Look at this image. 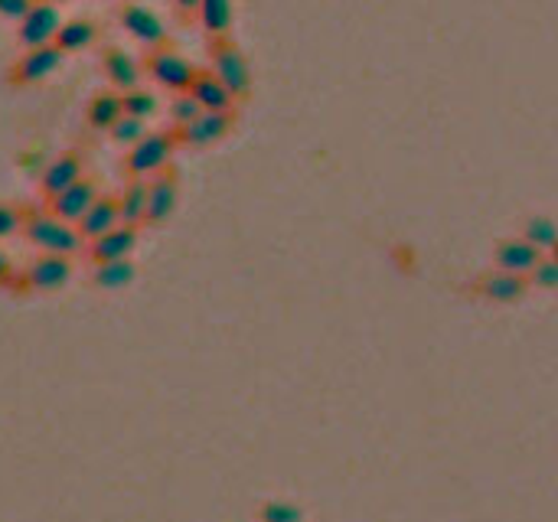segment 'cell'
Returning <instances> with one entry per match:
<instances>
[{"label": "cell", "mask_w": 558, "mask_h": 522, "mask_svg": "<svg viewBox=\"0 0 558 522\" xmlns=\"http://www.w3.org/2000/svg\"><path fill=\"white\" fill-rule=\"evenodd\" d=\"M539 261H542V252L539 248H532L523 235H519V239L500 242L496 245V255H493L496 271H506V275H519V278H529Z\"/></svg>", "instance_id": "8fae6325"}, {"label": "cell", "mask_w": 558, "mask_h": 522, "mask_svg": "<svg viewBox=\"0 0 558 522\" xmlns=\"http://www.w3.org/2000/svg\"><path fill=\"white\" fill-rule=\"evenodd\" d=\"M147 72L154 76V82H160L164 89L170 92H190V85L196 79V69L190 59L180 56L177 49H170V46H157L147 53Z\"/></svg>", "instance_id": "3957f363"}, {"label": "cell", "mask_w": 558, "mask_h": 522, "mask_svg": "<svg viewBox=\"0 0 558 522\" xmlns=\"http://www.w3.org/2000/svg\"><path fill=\"white\" fill-rule=\"evenodd\" d=\"M196 17H200L206 33H213L216 40H222L232 27V0H200Z\"/></svg>", "instance_id": "7402d4cb"}, {"label": "cell", "mask_w": 558, "mask_h": 522, "mask_svg": "<svg viewBox=\"0 0 558 522\" xmlns=\"http://www.w3.org/2000/svg\"><path fill=\"white\" fill-rule=\"evenodd\" d=\"M46 4H53V0H46Z\"/></svg>", "instance_id": "d590c367"}, {"label": "cell", "mask_w": 558, "mask_h": 522, "mask_svg": "<svg viewBox=\"0 0 558 522\" xmlns=\"http://www.w3.org/2000/svg\"><path fill=\"white\" fill-rule=\"evenodd\" d=\"M118 206H121V226H131V229L144 226V216H147V180L131 177L128 186H124L121 196H118Z\"/></svg>", "instance_id": "ac0fdd59"}, {"label": "cell", "mask_w": 558, "mask_h": 522, "mask_svg": "<svg viewBox=\"0 0 558 522\" xmlns=\"http://www.w3.org/2000/svg\"><path fill=\"white\" fill-rule=\"evenodd\" d=\"M85 177V154L82 151H66L53 160H46L40 173V190L46 200H56L59 193H66L69 186H76Z\"/></svg>", "instance_id": "52a82bcc"}, {"label": "cell", "mask_w": 558, "mask_h": 522, "mask_svg": "<svg viewBox=\"0 0 558 522\" xmlns=\"http://www.w3.org/2000/svg\"><path fill=\"white\" fill-rule=\"evenodd\" d=\"M62 49L53 43V46H40V49H27L17 62H14V69H10V82L14 85H33V82H40L46 79L49 72H53L59 62H62Z\"/></svg>", "instance_id": "9c48e42d"}, {"label": "cell", "mask_w": 558, "mask_h": 522, "mask_svg": "<svg viewBox=\"0 0 558 522\" xmlns=\"http://www.w3.org/2000/svg\"><path fill=\"white\" fill-rule=\"evenodd\" d=\"M102 200V186H98V180L92 177H82L76 186H69L66 193H59L56 200H49V213H53L56 219L69 222V226H79V222L85 219V213Z\"/></svg>", "instance_id": "5b68a950"}, {"label": "cell", "mask_w": 558, "mask_h": 522, "mask_svg": "<svg viewBox=\"0 0 558 522\" xmlns=\"http://www.w3.org/2000/svg\"><path fill=\"white\" fill-rule=\"evenodd\" d=\"M23 219H27V209L17 203H0V239L14 235L23 229Z\"/></svg>", "instance_id": "f1b7e54d"}, {"label": "cell", "mask_w": 558, "mask_h": 522, "mask_svg": "<svg viewBox=\"0 0 558 522\" xmlns=\"http://www.w3.org/2000/svg\"><path fill=\"white\" fill-rule=\"evenodd\" d=\"M177 144H180V131H147L138 144H131L128 160H124V170H128L131 177L151 180L154 173L167 170Z\"/></svg>", "instance_id": "7a4b0ae2"}, {"label": "cell", "mask_w": 558, "mask_h": 522, "mask_svg": "<svg viewBox=\"0 0 558 522\" xmlns=\"http://www.w3.org/2000/svg\"><path fill=\"white\" fill-rule=\"evenodd\" d=\"M62 27L59 20V10L53 4H46V0H36L30 7V14L20 20V33L17 40L23 49H40V46H53L56 43V33Z\"/></svg>", "instance_id": "8992f818"}, {"label": "cell", "mask_w": 558, "mask_h": 522, "mask_svg": "<svg viewBox=\"0 0 558 522\" xmlns=\"http://www.w3.org/2000/svg\"><path fill=\"white\" fill-rule=\"evenodd\" d=\"M36 0H0V14L10 17V20H23L30 14V7Z\"/></svg>", "instance_id": "4dcf8cb0"}, {"label": "cell", "mask_w": 558, "mask_h": 522, "mask_svg": "<svg viewBox=\"0 0 558 522\" xmlns=\"http://www.w3.org/2000/svg\"><path fill=\"white\" fill-rule=\"evenodd\" d=\"M200 115H203V108H200V102H196V98H193L190 92L173 95V102H170V118H173V124H177L180 131L186 128V124H193Z\"/></svg>", "instance_id": "d4e9b609"}, {"label": "cell", "mask_w": 558, "mask_h": 522, "mask_svg": "<svg viewBox=\"0 0 558 522\" xmlns=\"http://www.w3.org/2000/svg\"><path fill=\"white\" fill-rule=\"evenodd\" d=\"M23 232H27V239L43 248L46 255H79L85 239L79 235L76 226H69V222L56 219L49 209H27V219H23Z\"/></svg>", "instance_id": "6da1fadb"}, {"label": "cell", "mask_w": 558, "mask_h": 522, "mask_svg": "<svg viewBox=\"0 0 558 522\" xmlns=\"http://www.w3.org/2000/svg\"><path fill=\"white\" fill-rule=\"evenodd\" d=\"M213 76L226 85V89L232 92V98H239V95H245L248 89H252V72H248V62L242 56V49L235 43H229L226 36L213 43Z\"/></svg>", "instance_id": "277c9868"}, {"label": "cell", "mask_w": 558, "mask_h": 522, "mask_svg": "<svg viewBox=\"0 0 558 522\" xmlns=\"http://www.w3.org/2000/svg\"><path fill=\"white\" fill-rule=\"evenodd\" d=\"M30 288L33 291H59L62 284L72 278V258L69 255H40L30 261L27 268Z\"/></svg>", "instance_id": "4fadbf2b"}, {"label": "cell", "mask_w": 558, "mask_h": 522, "mask_svg": "<svg viewBox=\"0 0 558 522\" xmlns=\"http://www.w3.org/2000/svg\"><path fill=\"white\" fill-rule=\"evenodd\" d=\"M121 226V206H118V196H105L102 193V200H98L89 213H85V219L79 222V235L85 242H98L102 239V235H108V232H115Z\"/></svg>", "instance_id": "5bb4252c"}, {"label": "cell", "mask_w": 558, "mask_h": 522, "mask_svg": "<svg viewBox=\"0 0 558 522\" xmlns=\"http://www.w3.org/2000/svg\"><path fill=\"white\" fill-rule=\"evenodd\" d=\"M10 271H14V265H10L7 252H4V248H0V284H4V278L10 275Z\"/></svg>", "instance_id": "d6a6232c"}, {"label": "cell", "mask_w": 558, "mask_h": 522, "mask_svg": "<svg viewBox=\"0 0 558 522\" xmlns=\"http://www.w3.org/2000/svg\"><path fill=\"white\" fill-rule=\"evenodd\" d=\"M134 245H138V229L131 226H118L115 232L102 235L98 242L89 245V258L95 265H102V261H118V258H131Z\"/></svg>", "instance_id": "2e32d148"}, {"label": "cell", "mask_w": 558, "mask_h": 522, "mask_svg": "<svg viewBox=\"0 0 558 522\" xmlns=\"http://www.w3.org/2000/svg\"><path fill=\"white\" fill-rule=\"evenodd\" d=\"M532 284H539V288H558V261L555 258H542L536 271L529 275Z\"/></svg>", "instance_id": "f546056e"}, {"label": "cell", "mask_w": 558, "mask_h": 522, "mask_svg": "<svg viewBox=\"0 0 558 522\" xmlns=\"http://www.w3.org/2000/svg\"><path fill=\"white\" fill-rule=\"evenodd\" d=\"M177 196H180V177L177 173H173L170 167L154 173V177L147 180V216H144L147 226L164 222L173 213V206H177Z\"/></svg>", "instance_id": "ba28073f"}, {"label": "cell", "mask_w": 558, "mask_h": 522, "mask_svg": "<svg viewBox=\"0 0 558 522\" xmlns=\"http://www.w3.org/2000/svg\"><path fill=\"white\" fill-rule=\"evenodd\" d=\"M134 275H138V268H134L131 258L102 261V265H95V271H92V284L95 288H105V291H118V288H124V284H131Z\"/></svg>", "instance_id": "44dd1931"}, {"label": "cell", "mask_w": 558, "mask_h": 522, "mask_svg": "<svg viewBox=\"0 0 558 522\" xmlns=\"http://www.w3.org/2000/svg\"><path fill=\"white\" fill-rule=\"evenodd\" d=\"M480 294L487 297V301H496V304L519 301V297L526 294V278L506 275V271H493V275H487L480 281Z\"/></svg>", "instance_id": "d6986e66"}, {"label": "cell", "mask_w": 558, "mask_h": 522, "mask_svg": "<svg viewBox=\"0 0 558 522\" xmlns=\"http://www.w3.org/2000/svg\"><path fill=\"white\" fill-rule=\"evenodd\" d=\"M124 118L121 92H98L89 102V124L95 131H111Z\"/></svg>", "instance_id": "ffe728a7"}, {"label": "cell", "mask_w": 558, "mask_h": 522, "mask_svg": "<svg viewBox=\"0 0 558 522\" xmlns=\"http://www.w3.org/2000/svg\"><path fill=\"white\" fill-rule=\"evenodd\" d=\"M177 7L183 14H196V10H200V0H177Z\"/></svg>", "instance_id": "836d02e7"}, {"label": "cell", "mask_w": 558, "mask_h": 522, "mask_svg": "<svg viewBox=\"0 0 558 522\" xmlns=\"http://www.w3.org/2000/svg\"><path fill=\"white\" fill-rule=\"evenodd\" d=\"M0 288H7L10 294H23V291H33V288H30V278H27V271H20L17 265H14V271H10V275L4 278V284H0Z\"/></svg>", "instance_id": "1f68e13d"}, {"label": "cell", "mask_w": 558, "mask_h": 522, "mask_svg": "<svg viewBox=\"0 0 558 522\" xmlns=\"http://www.w3.org/2000/svg\"><path fill=\"white\" fill-rule=\"evenodd\" d=\"M98 40V27L92 20H69L62 23L59 33H56V46L62 53H76V49H85Z\"/></svg>", "instance_id": "603a6c76"}, {"label": "cell", "mask_w": 558, "mask_h": 522, "mask_svg": "<svg viewBox=\"0 0 558 522\" xmlns=\"http://www.w3.org/2000/svg\"><path fill=\"white\" fill-rule=\"evenodd\" d=\"M552 258H555V261H558V245H555V248H552Z\"/></svg>", "instance_id": "e575fe53"}, {"label": "cell", "mask_w": 558, "mask_h": 522, "mask_svg": "<svg viewBox=\"0 0 558 522\" xmlns=\"http://www.w3.org/2000/svg\"><path fill=\"white\" fill-rule=\"evenodd\" d=\"M102 66H105V76L108 82L115 85V89L124 95V92H131V89H141V69H138V62H134L124 49L118 46H108L105 53H102Z\"/></svg>", "instance_id": "9a60e30c"}, {"label": "cell", "mask_w": 558, "mask_h": 522, "mask_svg": "<svg viewBox=\"0 0 558 522\" xmlns=\"http://www.w3.org/2000/svg\"><path fill=\"white\" fill-rule=\"evenodd\" d=\"M232 124H235L232 111H203L200 118H196L193 124H186V128L180 131V144L209 147V144L226 138V134L232 131Z\"/></svg>", "instance_id": "7c38bea8"}, {"label": "cell", "mask_w": 558, "mask_h": 522, "mask_svg": "<svg viewBox=\"0 0 558 522\" xmlns=\"http://www.w3.org/2000/svg\"><path fill=\"white\" fill-rule=\"evenodd\" d=\"M523 239H526L532 248H539V252H552V248L558 245V226H555L552 219H545V216L526 219Z\"/></svg>", "instance_id": "cb8c5ba5"}, {"label": "cell", "mask_w": 558, "mask_h": 522, "mask_svg": "<svg viewBox=\"0 0 558 522\" xmlns=\"http://www.w3.org/2000/svg\"><path fill=\"white\" fill-rule=\"evenodd\" d=\"M144 121L141 118H131V115H124L115 128H111V138H115L118 144H138L144 138Z\"/></svg>", "instance_id": "83f0119b"}, {"label": "cell", "mask_w": 558, "mask_h": 522, "mask_svg": "<svg viewBox=\"0 0 558 522\" xmlns=\"http://www.w3.org/2000/svg\"><path fill=\"white\" fill-rule=\"evenodd\" d=\"M190 95L200 102L203 111H232V105H235V98H232V92L226 89V85H222L213 72H203V69L196 72V79L190 85Z\"/></svg>", "instance_id": "e0dca14e"}, {"label": "cell", "mask_w": 558, "mask_h": 522, "mask_svg": "<svg viewBox=\"0 0 558 522\" xmlns=\"http://www.w3.org/2000/svg\"><path fill=\"white\" fill-rule=\"evenodd\" d=\"M262 522H301V509L288 500H268L262 506Z\"/></svg>", "instance_id": "4316f807"}, {"label": "cell", "mask_w": 558, "mask_h": 522, "mask_svg": "<svg viewBox=\"0 0 558 522\" xmlns=\"http://www.w3.org/2000/svg\"><path fill=\"white\" fill-rule=\"evenodd\" d=\"M121 105H124V115H131V118H151L154 115V108H157V98L151 92H144V89H131V92H124L121 95Z\"/></svg>", "instance_id": "484cf974"}, {"label": "cell", "mask_w": 558, "mask_h": 522, "mask_svg": "<svg viewBox=\"0 0 558 522\" xmlns=\"http://www.w3.org/2000/svg\"><path fill=\"white\" fill-rule=\"evenodd\" d=\"M118 20H121V27L134 36V40L147 43L151 49H157V46L167 43L164 20H160V17L154 14V10H147V7H141V4H124V7L118 10Z\"/></svg>", "instance_id": "30bf717a"}]
</instances>
